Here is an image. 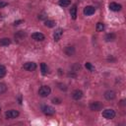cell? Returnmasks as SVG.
<instances>
[{"label":"cell","instance_id":"1","mask_svg":"<svg viewBox=\"0 0 126 126\" xmlns=\"http://www.w3.org/2000/svg\"><path fill=\"white\" fill-rule=\"evenodd\" d=\"M50 93H51V89H50V87H48V86H42V87H40V89L38 90V94H39L41 97H46V96H48V95L50 94Z\"/></svg>","mask_w":126,"mask_h":126},{"label":"cell","instance_id":"2","mask_svg":"<svg viewBox=\"0 0 126 126\" xmlns=\"http://www.w3.org/2000/svg\"><path fill=\"white\" fill-rule=\"evenodd\" d=\"M102 107H103V104L99 101H93L90 104V109L93 111H99L102 109Z\"/></svg>","mask_w":126,"mask_h":126},{"label":"cell","instance_id":"3","mask_svg":"<svg viewBox=\"0 0 126 126\" xmlns=\"http://www.w3.org/2000/svg\"><path fill=\"white\" fill-rule=\"evenodd\" d=\"M102 116L106 119H112L115 117V111L113 109H110V108H107L105 110L102 111Z\"/></svg>","mask_w":126,"mask_h":126},{"label":"cell","instance_id":"4","mask_svg":"<svg viewBox=\"0 0 126 126\" xmlns=\"http://www.w3.org/2000/svg\"><path fill=\"white\" fill-rule=\"evenodd\" d=\"M5 116H6L7 119H14V118H16V117L19 116V111L18 110H15V109H10V110L6 111Z\"/></svg>","mask_w":126,"mask_h":126},{"label":"cell","instance_id":"5","mask_svg":"<svg viewBox=\"0 0 126 126\" xmlns=\"http://www.w3.org/2000/svg\"><path fill=\"white\" fill-rule=\"evenodd\" d=\"M23 68L25 70H27V71H31L32 72V71H34L36 69V64L34 62H27V63L24 64Z\"/></svg>","mask_w":126,"mask_h":126},{"label":"cell","instance_id":"6","mask_svg":"<svg viewBox=\"0 0 126 126\" xmlns=\"http://www.w3.org/2000/svg\"><path fill=\"white\" fill-rule=\"evenodd\" d=\"M42 111L44 114L46 115H53L55 113V109L52 107V106H49V105H44L42 106Z\"/></svg>","mask_w":126,"mask_h":126},{"label":"cell","instance_id":"7","mask_svg":"<svg viewBox=\"0 0 126 126\" xmlns=\"http://www.w3.org/2000/svg\"><path fill=\"white\" fill-rule=\"evenodd\" d=\"M115 96H116V94H115L114 91L108 90V91H106V92L104 93V97H105L107 100H112V99L115 98Z\"/></svg>","mask_w":126,"mask_h":126},{"label":"cell","instance_id":"8","mask_svg":"<svg viewBox=\"0 0 126 126\" xmlns=\"http://www.w3.org/2000/svg\"><path fill=\"white\" fill-rule=\"evenodd\" d=\"M94 12H95V8L93 6H86L84 8V14L86 16H91V15L94 14Z\"/></svg>","mask_w":126,"mask_h":126},{"label":"cell","instance_id":"9","mask_svg":"<svg viewBox=\"0 0 126 126\" xmlns=\"http://www.w3.org/2000/svg\"><path fill=\"white\" fill-rule=\"evenodd\" d=\"M121 5L120 4H118V3H116V2H111V3H109V9L111 10V11H113V12H118V11H120L121 10Z\"/></svg>","mask_w":126,"mask_h":126},{"label":"cell","instance_id":"10","mask_svg":"<svg viewBox=\"0 0 126 126\" xmlns=\"http://www.w3.org/2000/svg\"><path fill=\"white\" fill-rule=\"evenodd\" d=\"M32 38L36 40V41H42L44 39V34L41 33V32H33L32 34Z\"/></svg>","mask_w":126,"mask_h":126},{"label":"cell","instance_id":"11","mask_svg":"<svg viewBox=\"0 0 126 126\" xmlns=\"http://www.w3.org/2000/svg\"><path fill=\"white\" fill-rule=\"evenodd\" d=\"M62 34H63V30H62V29H57V30L54 32V33H53V38H54V40H55V41H59L60 38H61V36H62Z\"/></svg>","mask_w":126,"mask_h":126},{"label":"cell","instance_id":"12","mask_svg":"<svg viewBox=\"0 0 126 126\" xmlns=\"http://www.w3.org/2000/svg\"><path fill=\"white\" fill-rule=\"evenodd\" d=\"M72 96H73V98L75 100H79V99H81L83 97V92L81 90H75L73 92V94H72Z\"/></svg>","mask_w":126,"mask_h":126},{"label":"cell","instance_id":"13","mask_svg":"<svg viewBox=\"0 0 126 126\" xmlns=\"http://www.w3.org/2000/svg\"><path fill=\"white\" fill-rule=\"evenodd\" d=\"M64 52L66 53V55L68 56H72L75 54V48L73 46H66L64 49Z\"/></svg>","mask_w":126,"mask_h":126},{"label":"cell","instance_id":"14","mask_svg":"<svg viewBox=\"0 0 126 126\" xmlns=\"http://www.w3.org/2000/svg\"><path fill=\"white\" fill-rule=\"evenodd\" d=\"M11 43V39L8 37L0 38V46H8Z\"/></svg>","mask_w":126,"mask_h":126},{"label":"cell","instance_id":"15","mask_svg":"<svg viewBox=\"0 0 126 126\" xmlns=\"http://www.w3.org/2000/svg\"><path fill=\"white\" fill-rule=\"evenodd\" d=\"M70 15H71V17H72L73 20H75L77 18V6L76 5H73L72 6V8L70 10Z\"/></svg>","mask_w":126,"mask_h":126},{"label":"cell","instance_id":"16","mask_svg":"<svg viewBox=\"0 0 126 126\" xmlns=\"http://www.w3.org/2000/svg\"><path fill=\"white\" fill-rule=\"evenodd\" d=\"M105 40L106 41H113L115 38H116V35L114 34V33H112V32H110V33H107L106 35H105Z\"/></svg>","mask_w":126,"mask_h":126},{"label":"cell","instance_id":"17","mask_svg":"<svg viewBox=\"0 0 126 126\" xmlns=\"http://www.w3.org/2000/svg\"><path fill=\"white\" fill-rule=\"evenodd\" d=\"M40 70H41V73L43 75H46L48 73V67H47V65L45 63H41L40 64Z\"/></svg>","mask_w":126,"mask_h":126},{"label":"cell","instance_id":"18","mask_svg":"<svg viewBox=\"0 0 126 126\" xmlns=\"http://www.w3.org/2000/svg\"><path fill=\"white\" fill-rule=\"evenodd\" d=\"M58 4L61 6V7H67L71 4V0H59Z\"/></svg>","mask_w":126,"mask_h":126},{"label":"cell","instance_id":"19","mask_svg":"<svg viewBox=\"0 0 126 126\" xmlns=\"http://www.w3.org/2000/svg\"><path fill=\"white\" fill-rule=\"evenodd\" d=\"M44 26L47 27V28H53V27L55 26V22L52 21V20H45Z\"/></svg>","mask_w":126,"mask_h":126},{"label":"cell","instance_id":"20","mask_svg":"<svg viewBox=\"0 0 126 126\" xmlns=\"http://www.w3.org/2000/svg\"><path fill=\"white\" fill-rule=\"evenodd\" d=\"M95 29H96V32H102V31L104 30V25H103V23H100V22L97 23Z\"/></svg>","mask_w":126,"mask_h":126},{"label":"cell","instance_id":"21","mask_svg":"<svg viewBox=\"0 0 126 126\" xmlns=\"http://www.w3.org/2000/svg\"><path fill=\"white\" fill-rule=\"evenodd\" d=\"M25 36H26V32H22V31L18 32L15 34V37H16V38H19V39H21V38H23V37H25Z\"/></svg>","mask_w":126,"mask_h":126},{"label":"cell","instance_id":"22","mask_svg":"<svg viewBox=\"0 0 126 126\" xmlns=\"http://www.w3.org/2000/svg\"><path fill=\"white\" fill-rule=\"evenodd\" d=\"M6 75V68L3 65H0V78H3Z\"/></svg>","mask_w":126,"mask_h":126},{"label":"cell","instance_id":"23","mask_svg":"<svg viewBox=\"0 0 126 126\" xmlns=\"http://www.w3.org/2000/svg\"><path fill=\"white\" fill-rule=\"evenodd\" d=\"M85 67H86V68H87L89 71H91V72H94V71L95 70V69H94V66H93V65H92L90 62H87V63L85 64Z\"/></svg>","mask_w":126,"mask_h":126},{"label":"cell","instance_id":"24","mask_svg":"<svg viewBox=\"0 0 126 126\" xmlns=\"http://www.w3.org/2000/svg\"><path fill=\"white\" fill-rule=\"evenodd\" d=\"M6 91H7V87H6V85L3 84V83H0V94H3V93H5Z\"/></svg>","mask_w":126,"mask_h":126},{"label":"cell","instance_id":"25","mask_svg":"<svg viewBox=\"0 0 126 126\" xmlns=\"http://www.w3.org/2000/svg\"><path fill=\"white\" fill-rule=\"evenodd\" d=\"M58 86H59V89H60V90H63V91H66V90H67V87H66L64 84H60V83H59Z\"/></svg>","mask_w":126,"mask_h":126},{"label":"cell","instance_id":"26","mask_svg":"<svg viewBox=\"0 0 126 126\" xmlns=\"http://www.w3.org/2000/svg\"><path fill=\"white\" fill-rule=\"evenodd\" d=\"M52 102L53 103H56V104H59L61 102V99H59L57 97H54V98H52Z\"/></svg>","mask_w":126,"mask_h":126},{"label":"cell","instance_id":"27","mask_svg":"<svg viewBox=\"0 0 126 126\" xmlns=\"http://www.w3.org/2000/svg\"><path fill=\"white\" fill-rule=\"evenodd\" d=\"M8 4L6 3V2H3V1H0V8H3V7H5V6H7Z\"/></svg>","mask_w":126,"mask_h":126},{"label":"cell","instance_id":"28","mask_svg":"<svg viewBox=\"0 0 126 126\" xmlns=\"http://www.w3.org/2000/svg\"><path fill=\"white\" fill-rule=\"evenodd\" d=\"M38 18H39L40 20H43V19H46V16H44V15H40V17L38 16Z\"/></svg>","mask_w":126,"mask_h":126},{"label":"cell","instance_id":"29","mask_svg":"<svg viewBox=\"0 0 126 126\" xmlns=\"http://www.w3.org/2000/svg\"><path fill=\"white\" fill-rule=\"evenodd\" d=\"M20 23H22V21H21V20H20V21H16V22L14 23V25H19Z\"/></svg>","mask_w":126,"mask_h":126},{"label":"cell","instance_id":"30","mask_svg":"<svg viewBox=\"0 0 126 126\" xmlns=\"http://www.w3.org/2000/svg\"><path fill=\"white\" fill-rule=\"evenodd\" d=\"M0 111H1V108H0Z\"/></svg>","mask_w":126,"mask_h":126}]
</instances>
